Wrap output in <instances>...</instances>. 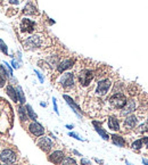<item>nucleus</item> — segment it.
Segmentation results:
<instances>
[{"mask_svg": "<svg viewBox=\"0 0 148 165\" xmlns=\"http://www.w3.org/2000/svg\"><path fill=\"white\" fill-rule=\"evenodd\" d=\"M127 97L121 92L114 93L111 98H109V104L114 107V108H123L124 105L127 104Z\"/></svg>", "mask_w": 148, "mask_h": 165, "instance_id": "nucleus-1", "label": "nucleus"}, {"mask_svg": "<svg viewBox=\"0 0 148 165\" xmlns=\"http://www.w3.org/2000/svg\"><path fill=\"white\" fill-rule=\"evenodd\" d=\"M25 47L26 48H39L43 44V38L41 34H35V35H32L29 37L26 40H25Z\"/></svg>", "mask_w": 148, "mask_h": 165, "instance_id": "nucleus-2", "label": "nucleus"}, {"mask_svg": "<svg viewBox=\"0 0 148 165\" xmlns=\"http://www.w3.org/2000/svg\"><path fill=\"white\" fill-rule=\"evenodd\" d=\"M94 76H95L94 71H91V70H83V71H81L79 73V82L81 83V85L87 87L92 81Z\"/></svg>", "mask_w": 148, "mask_h": 165, "instance_id": "nucleus-3", "label": "nucleus"}, {"mask_svg": "<svg viewBox=\"0 0 148 165\" xmlns=\"http://www.w3.org/2000/svg\"><path fill=\"white\" fill-rule=\"evenodd\" d=\"M111 85H112V82H111V80H108V79H105V80L99 81L98 84H97L96 93H97L98 96H105L106 93L108 92Z\"/></svg>", "mask_w": 148, "mask_h": 165, "instance_id": "nucleus-4", "label": "nucleus"}, {"mask_svg": "<svg viewBox=\"0 0 148 165\" xmlns=\"http://www.w3.org/2000/svg\"><path fill=\"white\" fill-rule=\"evenodd\" d=\"M16 159V155L11 149H5L0 154V161L5 164H13Z\"/></svg>", "mask_w": 148, "mask_h": 165, "instance_id": "nucleus-5", "label": "nucleus"}, {"mask_svg": "<svg viewBox=\"0 0 148 165\" xmlns=\"http://www.w3.org/2000/svg\"><path fill=\"white\" fill-rule=\"evenodd\" d=\"M59 83L63 85L64 88H71L74 84V75L73 73H65L61 76L59 79Z\"/></svg>", "mask_w": 148, "mask_h": 165, "instance_id": "nucleus-6", "label": "nucleus"}, {"mask_svg": "<svg viewBox=\"0 0 148 165\" xmlns=\"http://www.w3.org/2000/svg\"><path fill=\"white\" fill-rule=\"evenodd\" d=\"M38 146L42 149L43 152L48 153V152L51 149V147H53V141H51L48 137H41V138L38 140Z\"/></svg>", "mask_w": 148, "mask_h": 165, "instance_id": "nucleus-7", "label": "nucleus"}, {"mask_svg": "<svg viewBox=\"0 0 148 165\" xmlns=\"http://www.w3.org/2000/svg\"><path fill=\"white\" fill-rule=\"evenodd\" d=\"M34 26H35V24H34V22H32L31 20H29V18H23V20H22L21 31L23 32V33H31V32H33Z\"/></svg>", "mask_w": 148, "mask_h": 165, "instance_id": "nucleus-8", "label": "nucleus"}, {"mask_svg": "<svg viewBox=\"0 0 148 165\" xmlns=\"http://www.w3.org/2000/svg\"><path fill=\"white\" fill-rule=\"evenodd\" d=\"M30 132L32 134H34L35 137H41L43 133H44V129H43V126L41 125L40 123H38V122H32L30 124Z\"/></svg>", "mask_w": 148, "mask_h": 165, "instance_id": "nucleus-9", "label": "nucleus"}, {"mask_svg": "<svg viewBox=\"0 0 148 165\" xmlns=\"http://www.w3.org/2000/svg\"><path fill=\"white\" fill-rule=\"evenodd\" d=\"M136 107H137V104L135 102V99H130L128 100L127 104L124 105V107L122 108V115H129L132 112L136 111Z\"/></svg>", "mask_w": 148, "mask_h": 165, "instance_id": "nucleus-10", "label": "nucleus"}, {"mask_svg": "<svg viewBox=\"0 0 148 165\" xmlns=\"http://www.w3.org/2000/svg\"><path fill=\"white\" fill-rule=\"evenodd\" d=\"M63 158H64V153L61 152V150H56V152H54V153H51V154L49 155V161L51 163H54V164L62 163Z\"/></svg>", "mask_w": 148, "mask_h": 165, "instance_id": "nucleus-11", "label": "nucleus"}, {"mask_svg": "<svg viewBox=\"0 0 148 165\" xmlns=\"http://www.w3.org/2000/svg\"><path fill=\"white\" fill-rule=\"evenodd\" d=\"M63 97H64V99L66 100V103H67L68 105H70V106H71V108L73 109L74 113L76 114V115H78L79 117H81V114H80V113H81V109H80V107H79V106H78L76 104L74 103L73 99H72L71 97H68L67 94H64Z\"/></svg>", "mask_w": 148, "mask_h": 165, "instance_id": "nucleus-12", "label": "nucleus"}, {"mask_svg": "<svg viewBox=\"0 0 148 165\" xmlns=\"http://www.w3.org/2000/svg\"><path fill=\"white\" fill-rule=\"evenodd\" d=\"M73 64H74L73 59H64V61H62V62L58 64L57 70H58L59 73H62L64 71H66V70H68V68H71L73 66Z\"/></svg>", "mask_w": 148, "mask_h": 165, "instance_id": "nucleus-13", "label": "nucleus"}, {"mask_svg": "<svg viewBox=\"0 0 148 165\" xmlns=\"http://www.w3.org/2000/svg\"><path fill=\"white\" fill-rule=\"evenodd\" d=\"M138 123V118L135 116V115H129L127 116V118L124 120V125L127 128H130V129H133Z\"/></svg>", "mask_w": 148, "mask_h": 165, "instance_id": "nucleus-14", "label": "nucleus"}, {"mask_svg": "<svg viewBox=\"0 0 148 165\" xmlns=\"http://www.w3.org/2000/svg\"><path fill=\"white\" fill-rule=\"evenodd\" d=\"M6 92H7V94L11 97V99L14 102V103H17V102H18L17 91H16L11 85H7V87H6Z\"/></svg>", "mask_w": 148, "mask_h": 165, "instance_id": "nucleus-15", "label": "nucleus"}, {"mask_svg": "<svg viewBox=\"0 0 148 165\" xmlns=\"http://www.w3.org/2000/svg\"><path fill=\"white\" fill-rule=\"evenodd\" d=\"M92 124L95 125L96 131L100 134V137H101L104 140H108V139H109V138H108V134H107V132H106L105 130H103V128L100 126V124L98 123V122H96V121H94V122H92Z\"/></svg>", "mask_w": 148, "mask_h": 165, "instance_id": "nucleus-16", "label": "nucleus"}, {"mask_svg": "<svg viewBox=\"0 0 148 165\" xmlns=\"http://www.w3.org/2000/svg\"><path fill=\"white\" fill-rule=\"evenodd\" d=\"M108 128L113 131H117L120 130V123L115 117H109L108 118Z\"/></svg>", "mask_w": 148, "mask_h": 165, "instance_id": "nucleus-17", "label": "nucleus"}, {"mask_svg": "<svg viewBox=\"0 0 148 165\" xmlns=\"http://www.w3.org/2000/svg\"><path fill=\"white\" fill-rule=\"evenodd\" d=\"M112 141H113L114 145H116L117 147H124V146H125L124 139H123L122 137L117 135V134H113V135H112Z\"/></svg>", "mask_w": 148, "mask_h": 165, "instance_id": "nucleus-18", "label": "nucleus"}, {"mask_svg": "<svg viewBox=\"0 0 148 165\" xmlns=\"http://www.w3.org/2000/svg\"><path fill=\"white\" fill-rule=\"evenodd\" d=\"M25 109H26V114H27V117H30V118H31V120H33V121H35V120L38 118L37 114L34 113L33 108H32L30 105H26V106H25Z\"/></svg>", "mask_w": 148, "mask_h": 165, "instance_id": "nucleus-19", "label": "nucleus"}, {"mask_svg": "<svg viewBox=\"0 0 148 165\" xmlns=\"http://www.w3.org/2000/svg\"><path fill=\"white\" fill-rule=\"evenodd\" d=\"M18 114H20V117H21L22 121H26L29 117H27V114H26V109L23 107V106H20L18 107Z\"/></svg>", "mask_w": 148, "mask_h": 165, "instance_id": "nucleus-20", "label": "nucleus"}, {"mask_svg": "<svg viewBox=\"0 0 148 165\" xmlns=\"http://www.w3.org/2000/svg\"><path fill=\"white\" fill-rule=\"evenodd\" d=\"M17 97H18V102H21L22 104H24L26 100H25V96H24V92H23V89L21 87H17Z\"/></svg>", "mask_w": 148, "mask_h": 165, "instance_id": "nucleus-21", "label": "nucleus"}, {"mask_svg": "<svg viewBox=\"0 0 148 165\" xmlns=\"http://www.w3.org/2000/svg\"><path fill=\"white\" fill-rule=\"evenodd\" d=\"M62 164L63 165H78L76 162L74 161L73 158H71V157H64L63 161H62Z\"/></svg>", "mask_w": 148, "mask_h": 165, "instance_id": "nucleus-22", "label": "nucleus"}, {"mask_svg": "<svg viewBox=\"0 0 148 165\" xmlns=\"http://www.w3.org/2000/svg\"><path fill=\"white\" fill-rule=\"evenodd\" d=\"M34 11H35V8L32 6V4H30V2H29V4L25 6V8H24V13L27 14V15H29V14H34V13H35Z\"/></svg>", "mask_w": 148, "mask_h": 165, "instance_id": "nucleus-23", "label": "nucleus"}, {"mask_svg": "<svg viewBox=\"0 0 148 165\" xmlns=\"http://www.w3.org/2000/svg\"><path fill=\"white\" fill-rule=\"evenodd\" d=\"M0 50L4 52L5 55H8V47H7V44L2 41L1 39H0Z\"/></svg>", "mask_w": 148, "mask_h": 165, "instance_id": "nucleus-24", "label": "nucleus"}, {"mask_svg": "<svg viewBox=\"0 0 148 165\" xmlns=\"http://www.w3.org/2000/svg\"><path fill=\"white\" fill-rule=\"evenodd\" d=\"M142 140L141 139H139V140H136L133 144H132V148L135 149V150H138V149H140L141 147H142Z\"/></svg>", "mask_w": 148, "mask_h": 165, "instance_id": "nucleus-25", "label": "nucleus"}, {"mask_svg": "<svg viewBox=\"0 0 148 165\" xmlns=\"http://www.w3.org/2000/svg\"><path fill=\"white\" fill-rule=\"evenodd\" d=\"M139 133H145V132H148V124L145 123V124H141L139 128H138L137 130Z\"/></svg>", "mask_w": 148, "mask_h": 165, "instance_id": "nucleus-26", "label": "nucleus"}, {"mask_svg": "<svg viewBox=\"0 0 148 165\" xmlns=\"http://www.w3.org/2000/svg\"><path fill=\"white\" fill-rule=\"evenodd\" d=\"M6 84V78L0 73V88H4Z\"/></svg>", "mask_w": 148, "mask_h": 165, "instance_id": "nucleus-27", "label": "nucleus"}, {"mask_svg": "<svg viewBox=\"0 0 148 165\" xmlns=\"http://www.w3.org/2000/svg\"><path fill=\"white\" fill-rule=\"evenodd\" d=\"M4 65H5V66H4V67H5V68H6V70H7V72L9 73V75H11V73H13V71H11V66H9V65H8V64H7V63H5V64H4Z\"/></svg>", "mask_w": 148, "mask_h": 165, "instance_id": "nucleus-28", "label": "nucleus"}, {"mask_svg": "<svg viewBox=\"0 0 148 165\" xmlns=\"http://www.w3.org/2000/svg\"><path fill=\"white\" fill-rule=\"evenodd\" d=\"M53 104H54V111L56 112V114L58 113V108H57V103H56V98H53Z\"/></svg>", "mask_w": 148, "mask_h": 165, "instance_id": "nucleus-29", "label": "nucleus"}, {"mask_svg": "<svg viewBox=\"0 0 148 165\" xmlns=\"http://www.w3.org/2000/svg\"><path fill=\"white\" fill-rule=\"evenodd\" d=\"M70 137H73V138H75V139H78V140H82V138H80L79 137V134L74 133V132H70Z\"/></svg>", "mask_w": 148, "mask_h": 165, "instance_id": "nucleus-30", "label": "nucleus"}, {"mask_svg": "<svg viewBox=\"0 0 148 165\" xmlns=\"http://www.w3.org/2000/svg\"><path fill=\"white\" fill-rule=\"evenodd\" d=\"M81 164L82 165H90V161H89V159H85V158H82V159H81Z\"/></svg>", "mask_w": 148, "mask_h": 165, "instance_id": "nucleus-31", "label": "nucleus"}, {"mask_svg": "<svg viewBox=\"0 0 148 165\" xmlns=\"http://www.w3.org/2000/svg\"><path fill=\"white\" fill-rule=\"evenodd\" d=\"M35 74H37V76L39 78V80H40V82L42 83L43 82V76L41 75V73L40 72H38V71H35Z\"/></svg>", "mask_w": 148, "mask_h": 165, "instance_id": "nucleus-32", "label": "nucleus"}, {"mask_svg": "<svg viewBox=\"0 0 148 165\" xmlns=\"http://www.w3.org/2000/svg\"><path fill=\"white\" fill-rule=\"evenodd\" d=\"M11 4H14V5H18V4H21L23 0H8Z\"/></svg>", "mask_w": 148, "mask_h": 165, "instance_id": "nucleus-33", "label": "nucleus"}, {"mask_svg": "<svg viewBox=\"0 0 148 165\" xmlns=\"http://www.w3.org/2000/svg\"><path fill=\"white\" fill-rule=\"evenodd\" d=\"M141 140H142V144L146 145V147L148 148V137H144Z\"/></svg>", "mask_w": 148, "mask_h": 165, "instance_id": "nucleus-34", "label": "nucleus"}, {"mask_svg": "<svg viewBox=\"0 0 148 165\" xmlns=\"http://www.w3.org/2000/svg\"><path fill=\"white\" fill-rule=\"evenodd\" d=\"M11 65H13L15 68H18V67H20V66H18V64L15 62V61H13V62H11Z\"/></svg>", "mask_w": 148, "mask_h": 165, "instance_id": "nucleus-35", "label": "nucleus"}, {"mask_svg": "<svg viewBox=\"0 0 148 165\" xmlns=\"http://www.w3.org/2000/svg\"><path fill=\"white\" fill-rule=\"evenodd\" d=\"M142 163H144L145 165H148V161L147 159H145V158H142Z\"/></svg>", "mask_w": 148, "mask_h": 165, "instance_id": "nucleus-36", "label": "nucleus"}, {"mask_svg": "<svg viewBox=\"0 0 148 165\" xmlns=\"http://www.w3.org/2000/svg\"><path fill=\"white\" fill-rule=\"evenodd\" d=\"M73 153H74V154H75V155H78V156H82V155L80 154V153H79L78 150H73Z\"/></svg>", "mask_w": 148, "mask_h": 165, "instance_id": "nucleus-37", "label": "nucleus"}, {"mask_svg": "<svg viewBox=\"0 0 148 165\" xmlns=\"http://www.w3.org/2000/svg\"><path fill=\"white\" fill-rule=\"evenodd\" d=\"M66 128L71 130V129H73V128H74V125H66Z\"/></svg>", "mask_w": 148, "mask_h": 165, "instance_id": "nucleus-38", "label": "nucleus"}, {"mask_svg": "<svg viewBox=\"0 0 148 165\" xmlns=\"http://www.w3.org/2000/svg\"><path fill=\"white\" fill-rule=\"evenodd\" d=\"M96 162H97V163H100V164H103V161H100V159H96Z\"/></svg>", "mask_w": 148, "mask_h": 165, "instance_id": "nucleus-39", "label": "nucleus"}, {"mask_svg": "<svg viewBox=\"0 0 148 165\" xmlns=\"http://www.w3.org/2000/svg\"><path fill=\"white\" fill-rule=\"evenodd\" d=\"M41 106H42V107H46L47 105H46V104H44V103H41Z\"/></svg>", "mask_w": 148, "mask_h": 165, "instance_id": "nucleus-40", "label": "nucleus"}, {"mask_svg": "<svg viewBox=\"0 0 148 165\" xmlns=\"http://www.w3.org/2000/svg\"><path fill=\"white\" fill-rule=\"evenodd\" d=\"M127 165H131V164H130V163H129V162H127Z\"/></svg>", "mask_w": 148, "mask_h": 165, "instance_id": "nucleus-41", "label": "nucleus"}, {"mask_svg": "<svg viewBox=\"0 0 148 165\" xmlns=\"http://www.w3.org/2000/svg\"><path fill=\"white\" fill-rule=\"evenodd\" d=\"M0 165H7V164H0Z\"/></svg>", "mask_w": 148, "mask_h": 165, "instance_id": "nucleus-42", "label": "nucleus"}]
</instances>
